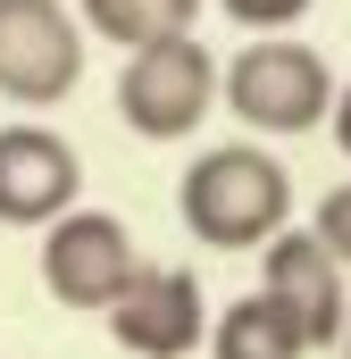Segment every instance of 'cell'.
<instances>
[{
	"mask_svg": "<svg viewBox=\"0 0 351 359\" xmlns=\"http://www.w3.org/2000/svg\"><path fill=\"white\" fill-rule=\"evenodd\" d=\"M84 209V159L51 126H0V226H59Z\"/></svg>",
	"mask_w": 351,
	"mask_h": 359,
	"instance_id": "7",
	"label": "cell"
},
{
	"mask_svg": "<svg viewBox=\"0 0 351 359\" xmlns=\"http://www.w3.org/2000/svg\"><path fill=\"white\" fill-rule=\"evenodd\" d=\"M192 17H201V0H84L76 8V25L117 50H143L159 34H192Z\"/></svg>",
	"mask_w": 351,
	"mask_h": 359,
	"instance_id": "10",
	"label": "cell"
},
{
	"mask_svg": "<svg viewBox=\"0 0 351 359\" xmlns=\"http://www.w3.org/2000/svg\"><path fill=\"white\" fill-rule=\"evenodd\" d=\"M218 109H234L251 134H310L335 109V67L301 34H260L218 67Z\"/></svg>",
	"mask_w": 351,
	"mask_h": 359,
	"instance_id": "2",
	"label": "cell"
},
{
	"mask_svg": "<svg viewBox=\"0 0 351 359\" xmlns=\"http://www.w3.org/2000/svg\"><path fill=\"white\" fill-rule=\"evenodd\" d=\"M209 351H218V359H301L310 334H301V318H293L284 301L251 292V301H234V309L209 326Z\"/></svg>",
	"mask_w": 351,
	"mask_h": 359,
	"instance_id": "9",
	"label": "cell"
},
{
	"mask_svg": "<svg viewBox=\"0 0 351 359\" xmlns=\"http://www.w3.org/2000/svg\"><path fill=\"white\" fill-rule=\"evenodd\" d=\"M326 126H335V142H343V159H351V84H335V109H326Z\"/></svg>",
	"mask_w": 351,
	"mask_h": 359,
	"instance_id": "13",
	"label": "cell"
},
{
	"mask_svg": "<svg viewBox=\"0 0 351 359\" xmlns=\"http://www.w3.org/2000/svg\"><path fill=\"white\" fill-rule=\"evenodd\" d=\"M209 109H218V59H209L201 34H159V42L126 50L117 117H126L143 142H184Z\"/></svg>",
	"mask_w": 351,
	"mask_h": 359,
	"instance_id": "3",
	"label": "cell"
},
{
	"mask_svg": "<svg viewBox=\"0 0 351 359\" xmlns=\"http://www.w3.org/2000/svg\"><path fill=\"white\" fill-rule=\"evenodd\" d=\"M109 334H117V351L134 359H192L209 343V301H201V276L192 268H151L109 301Z\"/></svg>",
	"mask_w": 351,
	"mask_h": 359,
	"instance_id": "6",
	"label": "cell"
},
{
	"mask_svg": "<svg viewBox=\"0 0 351 359\" xmlns=\"http://www.w3.org/2000/svg\"><path fill=\"white\" fill-rule=\"evenodd\" d=\"M84 25L59 0H0V100L51 109L84 84Z\"/></svg>",
	"mask_w": 351,
	"mask_h": 359,
	"instance_id": "4",
	"label": "cell"
},
{
	"mask_svg": "<svg viewBox=\"0 0 351 359\" xmlns=\"http://www.w3.org/2000/svg\"><path fill=\"white\" fill-rule=\"evenodd\" d=\"M310 234H318V243L335 251V268L351 276V184H335V192L318 201V226H310Z\"/></svg>",
	"mask_w": 351,
	"mask_h": 359,
	"instance_id": "12",
	"label": "cell"
},
{
	"mask_svg": "<svg viewBox=\"0 0 351 359\" xmlns=\"http://www.w3.org/2000/svg\"><path fill=\"white\" fill-rule=\"evenodd\" d=\"M343 359H351V318H343Z\"/></svg>",
	"mask_w": 351,
	"mask_h": 359,
	"instance_id": "14",
	"label": "cell"
},
{
	"mask_svg": "<svg viewBox=\"0 0 351 359\" xmlns=\"http://www.w3.org/2000/svg\"><path fill=\"white\" fill-rule=\"evenodd\" d=\"M218 8H226L243 34H293V25H301L318 0H218Z\"/></svg>",
	"mask_w": 351,
	"mask_h": 359,
	"instance_id": "11",
	"label": "cell"
},
{
	"mask_svg": "<svg viewBox=\"0 0 351 359\" xmlns=\"http://www.w3.org/2000/svg\"><path fill=\"white\" fill-rule=\"evenodd\" d=\"M176 209L209 251H260L267 234L293 226V176L267 142H218L184 168Z\"/></svg>",
	"mask_w": 351,
	"mask_h": 359,
	"instance_id": "1",
	"label": "cell"
},
{
	"mask_svg": "<svg viewBox=\"0 0 351 359\" xmlns=\"http://www.w3.org/2000/svg\"><path fill=\"white\" fill-rule=\"evenodd\" d=\"M260 292H267V301H284V309L301 318L310 351L343 343V318H351V276L335 268V251H326L310 226H284V234H267V243H260Z\"/></svg>",
	"mask_w": 351,
	"mask_h": 359,
	"instance_id": "8",
	"label": "cell"
},
{
	"mask_svg": "<svg viewBox=\"0 0 351 359\" xmlns=\"http://www.w3.org/2000/svg\"><path fill=\"white\" fill-rule=\"evenodd\" d=\"M134 276H143V251L117 209H67L59 226H42V292L59 309H109Z\"/></svg>",
	"mask_w": 351,
	"mask_h": 359,
	"instance_id": "5",
	"label": "cell"
}]
</instances>
